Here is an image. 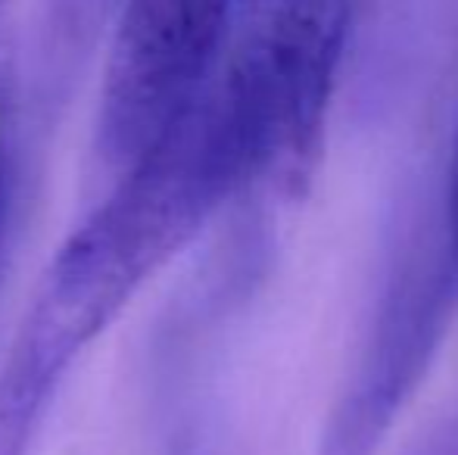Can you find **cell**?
Wrapping results in <instances>:
<instances>
[{"instance_id":"cell-4","label":"cell","mask_w":458,"mask_h":455,"mask_svg":"<svg viewBox=\"0 0 458 455\" xmlns=\"http://www.w3.org/2000/svg\"><path fill=\"white\" fill-rule=\"evenodd\" d=\"M458 312V268L443 243L393 278L346 390L334 402L318 455H377L434 365Z\"/></svg>"},{"instance_id":"cell-1","label":"cell","mask_w":458,"mask_h":455,"mask_svg":"<svg viewBox=\"0 0 458 455\" xmlns=\"http://www.w3.org/2000/svg\"><path fill=\"white\" fill-rule=\"evenodd\" d=\"M243 188L234 134L203 91L44 268L0 365V455H29L75 358Z\"/></svg>"},{"instance_id":"cell-5","label":"cell","mask_w":458,"mask_h":455,"mask_svg":"<svg viewBox=\"0 0 458 455\" xmlns=\"http://www.w3.org/2000/svg\"><path fill=\"white\" fill-rule=\"evenodd\" d=\"M443 225H446L443 247H446V256L458 268V122H455L453 150H449V165H446V209H443Z\"/></svg>"},{"instance_id":"cell-3","label":"cell","mask_w":458,"mask_h":455,"mask_svg":"<svg viewBox=\"0 0 458 455\" xmlns=\"http://www.w3.org/2000/svg\"><path fill=\"white\" fill-rule=\"evenodd\" d=\"M231 4H131L103 69L94 156L113 181L134 169L206 91L234 29Z\"/></svg>"},{"instance_id":"cell-2","label":"cell","mask_w":458,"mask_h":455,"mask_svg":"<svg viewBox=\"0 0 458 455\" xmlns=\"http://www.w3.org/2000/svg\"><path fill=\"white\" fill-rule=\"evenodd\" d=\"M350 38L352 6L346 4L234 10L218 85L247 150L250 184L262 181L287 200L309 194Z\"/></svg>"}]
</instances>
